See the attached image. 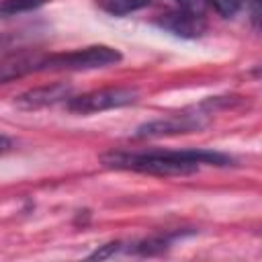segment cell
Wrapping results in <instances>:
<instances>
[{
    "mask_svg": "<svg viewBox=\"0 0 262 262\" xmlns=\"http://www.w3.org/2000/svg\"><path fill=\"white\" fill-rule=\"evenodd\" d=\"M154 25L172 33L174 37H182V39H199L207 31V23H205L203 14H192L182 8L170 10L162 16H158L154 20Z\"/></svg>",
    "mask_w": 262,
    "mask_h": 262,
    "instance_id": "5b68a950",
    "label": "cell"
},
{
    "mask_svg": "<svg viewBox=\"0 0 262 262\" xmlns=\"http://www.w3.org/2000/svg\"><path fill=\"white\" fill-rule=\"evenodd\" d=\"M49 0H0V18L18 16L45 6Z\"/></svg>",
    "mask_w": 262,
    "mask_h": 262,
    "instance_id": "9c48e42d",
    "label": "cell"
},
{
    "mask_svg": "<svg viewBox=\"0 0 262 262\" xmlns=\"http://www.w3.org/2000/svg\"><path fill=\"white\" fill-rule=\"evenodd\" d=\"M72 92H74V88L66 82L45 84V86H37V88H31V90L18 94L14 98V104L25 111H37V108L53 106L57 102H66L72 96Z\"/></svg>",
    "mask_w": 262,
    "mask_h": 262,
    "instance_id": "8992f818",
    "label": "cell"
},
{
    "mask_svg": "<svg viewBox=\"0 0 262 262\" xmlns=\"http://www.w3.org/2000/svg\"><path fill=\"white\" fill-rule=\"evenodd\" d=\"M190 231H170V233H160V235H151L139 242L129 244L131 248H125V252L129 254H137V256H156V254H164L176 239L188 235Z\"/></svg>",
    "mask_w": 262,
    "mask_h": 262,
    "instance_id": "52a82bcc",
    "label": "cell"
},
{
    "mask_svg": "<svg viewBox=\"0 0 262 262\" xmlns=\"http://www.w3.org/2000/svg\"><path fill=\"white\" fill-rule=\"evenodd\" d=\"M123 59L121 51L108 45H90L61 53H41L37 72H84L115 66Z\"/></svg>",
    "mask_w": 262,
    "mask_h": 262,
    "instance_id": "3957f363",
    "label": "cell"
},
{
    "mask_svg": "<svg viewBox=\"0 0 262 262\" xmlns=\"http://www.w3.org/2000/svg\"><path fill=\"white\" fill-rule=\"evenodd\" d=\"M178 6L186 12H192V14H205L207 10V0H176Z\"/></svg>",
    "mask_w": 262,
    "mask_h": 262,
    "instance_id": "7c38bea8",
    "label": "cell"
},
{
    "mask_svg": "<svg viewBox=\"0 0 262 262\" xmlns=\"http://www.w3.org/2000/svg\"><path fill=\"white\" fill-rule=\"evenodd\" d=\"M151 0H96V6L113 16H125L149 6Z\"/></svg>",
    "mask_w": 262,
    "mask_h": 262,
    "instance_id": "ba28073f",
    "label": "cell"
},
{
    "mask_svg": "<svg viewBox=\"0 0 262 262\" xmlns=\"http://www.w3.org/2000/svg\"><path fill=\"white\" fill-rule=\"evenodd\" d=\"M233 96H215L203 100L192 111H182L176 115H166L162 119H154L149 123H143L135 129L133 137L137 139H154V137H168V135H182V133H194L207 127L211 115H215L221 108H229Z\"/></svg>",
    "mask_w": 262,
    "mask_h": 262,
    "instance_id": "7a4b0ae2",
    "label": "cell"
},
{
    "mask_svg": "<svg viewBox=\"0 0 262 262\" xmlns=\"http://www.w3.org/2000/svg\"><path fill=\"white\" fill-rule=\"evenodd\" d=\"M10 147H12V139H10V137H6V135H0V154L8 151Z\"/></svg>",
    "mask_w": 262,
    "mask_h": 262,
    "instance_id": "4fadbf2b",
    "label": "cell"
},
{
    "mask_svg": "<svg viewBox=\"0 0 262 262\" xmlns=\"http://www.w3.org/2000/svg\"><path fill=\"white\" fill-rule=\"evenodd\" d=\"M135 100H137L135 88L117 86V88L92 90L80 96H70L66 100V108L74 115H92V113H102L111 108H121V106L133 104Z\"/></svg>",
    "mask_w": 262,
    "mask_h": 262,
    "instance_id": "277c9868",
    "label": "cell"
},
{
    "mask_svg": "<svg viewBox=\"0 0 262 262\" xmlns=\"http://www.w3.org/2000/svg\"><path fill=\"white\" fill-rule=\"evenodd\" d=\"M121 252H125V244L123 242H108V244L100 246L98 250H94L88 258L90 260H106V258H113V256H117Z\"/></svg>",
    "mask_w": 262,
    "mask_h": 262,
    "instance_id": "8fae6325",
    "label": "cell"
},
{
    "mask_svg": "<svg viewBox=\"0 0 262 262\" xmlns=\"http://www.w3.org/2000/svg\"><path fill=\"white\" fill-rule=\"evenodd\" d=\"M104 168L125 170L149 176H186L203 166H231L233 158L213 149H145V151H127L113 149L100 158Z\"/></svg>",
    "mask_w": 262,
    "mask_h": 262,
    "instance_id": "6da1fadb",
    "label": "cell"
},
{
    "mask_svg": "<svg viewBox=\"0 0 262 262\" xmlns=\"http://www.w3.org/2000/svg\"><path fill=\"white\" fill-rule=\"evenodd\" d=\"M250 0H207V6H211L217 14H221L223 18H231L235 16L244 6H248Z\"/></svg>",
    "mask_w": 262,
    "mask_h": 262,
    "instance_id": "30bf717a",
    "label": "cell"
}]
</instances>
